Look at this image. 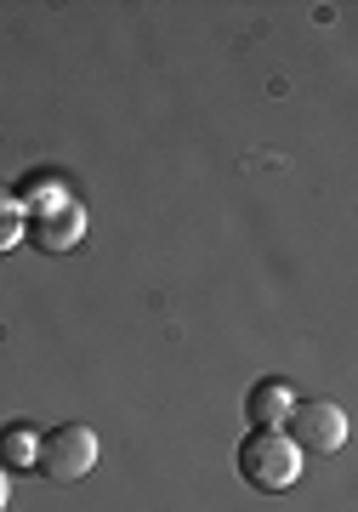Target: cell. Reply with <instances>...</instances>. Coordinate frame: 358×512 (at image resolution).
I'll use <instances>...</instances> for the list:
<instances>
[{"mask_svg":"<svg viewBox=\"0 0 358 512\" xmlns=\"http://www.w3.org/2000/svg\"><path fill=\"white\" fill-rule=\"evenodd\" d=\"M23 245V205L12 194V183H0V256Z\"/></svg>","mask_w":358,"mask_h":512,"instance_id":"ba28073f","label":"cell"},{"mask_svg":"<svg viewBox=\"0 0 358 512\" xmlns=\"http://www.w3.org/2000/svg\"><path fill=\"white\" fill-rule=\"evenodd\" d=\"M6 501H12V478H6V467H0V512H6Z\"/></svg>","mask_w":358,"mask_h":512,"instance_id":"9c48e42d","label":"cell"},{"mask_svg":"<svg viewBox=\"0 0 358 512\" xmlns=\"http://www.w3.org/2000/svg\"><path fill=\"white\" fill-rule=\"evenodd\" d=\"M23 239L29 245H40V251H74L80 239H86V211H80V200L57 205V211H40V217H23Z\"/></svg>","mask_w":358,"mask_h":512,"instance_id":"277c9868","label":"cell"},{"mask_svg":"<svg viewBox=\"0 0 358 512\" xmlns=\"http://www.w3.org/2000/svg\"><path fill=\"white\" fill-rule=\"evenodd\" d=\"M279 433H285L302 456H330V450L347 444V410L330 404V399H296Z\"/></svg>","mask_w":358,"mask_h":512,"instance_id":"3957f363","label":"cell"},{"mask_svg":"<svg viewBox=\"0 0 358 512\" xmlns=\"http://www.w3.org/2000/svg\"><path fill=\"white\" fill-rule=\"evenodd\" d=\"M233 467H239V478H245L251 490L279 495L302 478V450H296L279 427H251V433L239 439V450H233Z\"/></svg>","mask_w":358,"mask_h":512,"instance_id":"6da1fadb","label":"cell"},{"mask_svg":"<svg viewBox=\"0 0 358 512\" xmlns=\"http://www.w3.org/2000/svg\"><path fill=\"white\" fill-rule=\"evenodd\" d=\"M290 404H296V393H290L285 376H262V382L245 393V421H251V427H285Z\"/></svg>","mask_w":358,"mask_h":512,"instance_id":"5b68a950","label":"cell"},{"mask_svg":"<svg viewBox=\"0 0 358 512\" xmlns=\"http://www.w3.org/2000/svg\"><path fill=\"white\" fill-rule=\"evenodd\" d=\"M35 450H40V433L29 421L0 427V467H6V473H12V467H35Z\"/></svg>","mask_w":358,"mask_h":512,"instance_id":"52a82bcc","label":"cell"},{"mask_svg":"<svg viewBox=\"0 0 358 512\" xmlns=\"http://www.w3.org/2000/svg\"><path fill=\"white\" fill-rule=\"evenodd\" d=\"M12 194H18L23 217H40V211H57V205H69V183L63 177H52V171H29L23 183H12Z\"/></svg>","mask_w":358,"mask_h":512,"instance_id":"8992f818","label":"cell"},{"mask_svg":"<svg viewBox=\"0 0 358 512\" xmlns=\"http://www.w3.org/2000/svg\"><path fill=\"white\" fill-rule=\"evenodd\" d=\"M103 444L91 433L86 421H63L52 433H40V450H35V473L52 478V484H80V478L97 467Z\"/></svg>","mask_w":358,"mask_h":512,"instance_id":"7a4b0ae2","label":"cell"}]
</instances>
